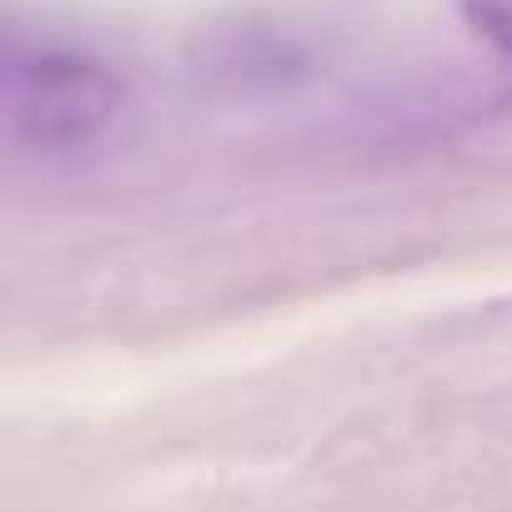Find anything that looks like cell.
Masks as SVG:
<instances>
[{
	"instance_id": "obj_1",
	"label": "cell",
	"mask_w": 512,
	"mask_h": 512,
	"mask_svg": "<svg viewBox=\"0 0 512 512\" xmlns=\"http://www.w3.org/2000/svg\"><path fill=\"white\" fill-rule=\"evenodd\" d=\"M121 111V81L66 51L11 56L0 76V126L16 151L71 156L96 146Z\"/></svg>"
},
{
	"instance_id": "obj_2",
	"label": "cell",
	"mask_w": 512,
	"mask_h": 512,
	"mask_svg": "<svg viewBox=\"0 0 512 512\" xmlns=\"http://www.w3.org/2000/svg\"><path fill=\"white\" fill-rule=\"evenodd\" d=\"M462 11L477 36H487L497 51L512 56V0H462Z\"/></svg>"
}]
</instances>
